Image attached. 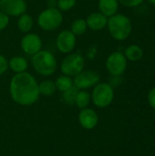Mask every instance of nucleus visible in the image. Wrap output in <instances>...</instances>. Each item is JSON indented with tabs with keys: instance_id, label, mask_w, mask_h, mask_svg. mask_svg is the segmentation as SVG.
I'll return each instance as SVG.
<instances>
[{
	"instance_id": "7",
	"label": "nucleus",
	"mask_w": 155,
	"mask_h": 156,
	"mask_svg": "<svg viewBox=\"0 0 155 156\" xmlns=\"http://www.w3.org/2000/svg\"><path fill=\"white\" fill-rule=\"evenodd\" d=\"M84 58L80 54H70L61 62V71L67 76H76L84 69Z\"/></svg>"
},
{
	"instance_id": "10",
	"label": "nucleus",
	"mask_w": 155,
	"mask_h": 156,
	"mask_svg": "<svg viewBox=\"0 0 155 156\" xmlns=\"http://www.w3.org/2000/svg\"><path fill=\"white\" fill-rule=\"evenodd\" d=\"M21 48L25 53L33 56L41 50L42 40L37 34H26L21 40Z\"/></svg>"
},
{
	"instance_id": "28",
	"label": "nucleus",
	"mask_w": 155,
	"mask_h": 156,
	"mask_svg": "<svg viewBox=\"0 0 155 156\" xmlns=\"http://www.w3.org/2000/svg\"><path fill=\"white\" fill-rule=\"evenodd\" d=\"M48 8H56V6H58V1L57 0H48Z\"/></svg>"
},
{
	"instance_id": "16",
	"label": "nucleus",
	"mask_w": 155,
	"mask_h": 156,
	"mask_svg": "<svg viewBox=\"0 0 155 156\" xmlns=\"http://www.w3.org/2000/svg\"><path fill=\"white\" fill-rule=\"evenodd\" d=\"M8 66L9 68L16 73H21V72H25L26 69H27V61L25 58L23 57H14L12 58L9 62H8Z\"/></svg>"
},
{
	"instance_id": "11",
	"label": "nucleus",
	"mask_w": 155,
	"mask_h": 156,
	"mask_svg": "<svg viewBox=\"0 0 155 156\" xmlns=\"http://www.w3.org/2000/svg\"><path fill=\"white\" fill-rule=\"evenodd\" d=\"M56 45L58 49L62 53H69L76 46V37L70 30H64L58 34Z\"/></svg>"
},
{
	"instance_id": "9",
	"label": "nucleus",
	"mask_w": 155,
	"mask_h": 156,
	"mask_svg": "<svg viewBox=\"0 0 155 156\" xmlns=\"http://www.w3.org/2000/svg\"><path fill=\"white\" fill-rule=\"evenodd\" d=\"M0 9L7 16H18L26 10V4L24 0H0Z\"/></svg>"
},
{
	"instance_id": "24",
	"label": "nucleus",
	"mask_w": 155,
	"mask_h": 156,
	"mask_svg": "<svg viewBox=\"0 0 155 156\" xmlns=\"http://www.w3.org/2000/svg\"><path fill=\"white\" fill-rule=\"evenodd\" d=\"M125 7H136L141 5L144 0H118Z\"/></svg>"
},
{
	"instance_id": "5",
	"label": "nucleus",
	"mask_w": 155,
	"mask_h": 156,
	"mask_svg": "<svg viewBox=\"0 0 155 156\" xmlns=\"http://www.w3.org/2000/svg\"><path fill=\"white\" fill-rule=\"evenodd\" d=\"M63 20L62 14L58 8H48L40 13L37 18L39 27L47 31H51L58 28Z\"/></svg>"
},
{
	"instance_id": "26",
	"label": "nucleus",
	"mask_w": 155,
	"mask_h": 156,
	"mask_svg": "<svg viewBox=\"0 0 155 156\" xmlns=\"http://www.w3.org/2000/svg\"><path fill=\"white\" fill-rule=\"evenodd\" d=\"M7 68H8V62L6 58L3 55H0V76L6 71Z\"/></svg>"
},
{
	"instance_id": "3",
	"label": "nucleus",
	"mask_w": 155,
	"mask_h": 156,
	"mask_svg": "<svg viewBox=\"0 0 155 156\" xmlns=\"http://www.w3.org/2000/svg\"><path fill=\"white\" fill-rule=\"evenodd\" d=\"M32 65L38 74L49 76L57 69V59L51 52L40 50L37 54L33 55Z\"/></svg>"
},
{
	"instance_id": "1",
	"label": "nucleus",
	"mask_w": 155,
	"mask_h": 156,
	"mask_svg": "<svg viewBox=\"0 0 155 156\" xmlns=\"http://www.w3.org/2000/svg\"><path fill=\"white\" fill-rule=\"evenodd\" d=\"M10 94L15 102L24 106L35 103L40 96L36 79L27 72L16 73L12 78Z\"/></svg>"
},
{
	"instance_id": "15",
	"label": "nucleus",
	"mask_w": 155,
	"mask_h": 156,
	"mask_svg": "<svg viewBox=\"0 0 155 156\" xmlns=\"http://www.w3.org/2000/svg\"><path fill=\"white\" fill-rule=\"evenodd\" d=\"M123 54L126 57L127 60L132 61V62H136V61H139L143 58V50L140 46L132 44V45L128 46L125 48Z\"/></svg>"
},
{
	"instance_id": "29",
	"label": "nucleus",
	"mask_w": 155,
	"mask_h": 156,
	"mask_svg": "<svg viewBox=\"0 0 155 156\" xmlns=\"http://www.w3.org/2000/svg\"><path fill=\"white\" fill-rule=\"evenodd\" d=\"M148 2H149V3H151V4H153V5H155V0H148Z\"/></svg>"
},
{
	"instance_id": "17",
	"label": "nucleus",
	"mask_w": 155,
	"mask_h": 156,
	"mask_svg": "<svg viewBox=\"0 0 155 156\" xmlns=\"http://www.w3.org/2000/svg\"><path fill=\"white\" fill-rule=\"evenodd\" d=\"M54 83H55L56 89H58L59 91H62V92L68 90L74 85L73 80L69 76H67V75L58 77Z\"/></svg>"
},
{
	"instance_id": "18",
	"label": "nucleus",
	"mask_w": 155,
	"mask_h": 156,
	"mask_svg": "<svg viewBox=\"0 0 155 156\" xmlns=\"http://www.w3.org/2000/svg\"><path fill=\"white\" fill-rule=\"evenodd\" d=\"M17 27L22 32H28L33 27V19L28 14H22L19 16V19L17 21Z\"/></svg>"
},
{
	"instance_id": "21",
	"label": "nucleus",
	"mask_w": 155,
	"mask_h": 156,
	"mask_svg": "<svg viewBox=\"0 0 155 156\" xmlns=\"http://www.w3.org/2000/svg\"><path fill=\"white\" fill-rule=\"evenodd\" d=\"M88 25L86 20L84 19H76L72 24H71V32L76 36H80L84 34L87 30Z\"/></svg>"
},
{
	"instance_id": "23",
	"label": "nucleus",
	"mask_w": 155,
	"mask_h": 156,
	"mask_svg": "<svg viewBox=\"0 0 155 156\" xmlns=\"http://www.w3.org/2000/svg\"><path fill=\"white\" fill-rule=\"evenodd\" d=\"M77 0H58V7L61 11L70 10L75 5Z\"/></svg>"
},
{
	"instance_id": "14",
	"label": "nucleus",
	"mask_w": 155,
	"mask_h": 156,
	"mask_svg": "<svg viewBox=\"0 0 155 156\" xmlns=\"http://www.w3.org/2000/svg\"><path fill=\"white\" fill-rule=\"evenodd\" d=\"M118 0H99L100 12L107 17H111L117 14L119 9Z\"/></svg>"
},
{
	"instance_id": "12",
	"label": "nucleus",
	"mask_w": 155,
	"mask_h": 156,
	"mask_svg": "<svg viewBox=\"0 0 155 156\" xmlns=\"http://www.w3.org/2000/svg\"><path fill=\"white\" fill-rule=\"evenodd\" d=\"M98 121H99L98 115L95 112V111L92 109H89V108L82 109L79 114V124L87 130H91L95 128L96 125L98 124Z\"/></svg>"
},
{
	"instance_id": "20",
	"label": "nucleus",
	"mask_w": 155,
	"mask_h": 156,
	"mask_svg": "<svg viewBox=\"0 0 155 156\" xmlns=\"http://www.w3.org/2000/svg\"><path fill=\"white\" fill-rule=\"evenodd\" d=\"M39 89V93L44 95V96H50L54 94L56 91V86L55 83L51 80H44L38 85Z\"/></svg>"
},
{
	"instance_id": "25",
	"label": "nucleus",
	"mask_w": 155,
	"mask_h": 156,
	"mask_svg": "<svg viewBox=\"0 0 155 156\" xmlns=\"http://www.w3.org/2000/svg\"><path fill=\"white\" fill-rule=\"evenodd\" d=\"M9 22V17L7 15H5L4 12L0 11V31L5 29Z\"/></svg>"
},
{
	"instance_id": "19",
	"label": "nucleus",
	"mask_w": 155,
	"mask_h": 156,
	"mask_svg": "<svg viewBox=\"0 0 155 156\" xmlns=\"http://www.w3.org/2000/svg\"><path fill=\"white\" fill-rule=\"evenodd\" d=\"M78 92H79V89L75 86H72L70 89L64 91L62 94L63 102L68 105H70V106L76 104V99H77Z\"/></svg>"
},
{
	"instance_id": "22",
	"label": "nucleus",
	"mask_w": 155,
	"mask_h": 156,
	"mask_svg": "<svg viewBox=\"0 0 155 156\" xmlns=\"http://www.w3.org/2000/svg\"><path fill=\"white\" fill-rule=\"evenodd\" d=\"M90 102V95L86 90H79L77 99H76V104L79 109H85Z\"/></svg>"
},
{
	"instance_id": "13",
	"label": "nucleus",
	"mask_w": 155,
	"mask_h": 156,
	"mask_svg": "<svg viewBox=\"0 0 155 156\" xmlns=\"http://www.w3.org/2000/svg\"><path fill=\"white\" fill-rule=\"evenodd\" d=\"M86 22L88 27L91 30L99 31L103 29L105 27H107L108 17L102 15L100 12H94L88 16Z\"/></svg>"
},
{
	"instance_id": "8",
	"label": "nucleus",
	"mask_w": 155,
	"mask_h": 156,
	"mask_svg": "<svg viewBox=\"0 0 155 156\" xmlns=\"http://www.w3.org/2000/svg\"><path fill=\"white\" fill-rule=\"evenodd\" d=\"M73 82L79 90L90 89L100 82V75L93 70H82L75 76Z\"/></svg>"
},
{
	"instance_id": "27",
	"label": "nucleus",
	"mask_w": 155,
	"mask_h": 156,
	"mask_svg": "<svg viewBox=\"0 0 155 156\" xmlns=\"http://www.w3.org/2000/svg\"><path fill=\"white\" fill-rule=\"evenodd\" d=\"M147 99H148V102H149L150 106L155 110V87L150 90Z\"/></svg>"
},
{
	"instance_id": "2",
	"label": "nucleus",
	"mask_w": 155,
	"mask_h": 156,
	"mask_svg": "<svg viewBox=\"0 0 155 156\" xmlns=\"http://www.w3.org/2000/svg\"><path fill=\"white\" fill-rule=\"evenodd\" d=\"M107 27L111 36L118 41L127 39L132 31L131 19L123 14H115L109 17Z\"/></svg>"
},
{
	"instance_id": "4",
	"label": "nucleus",
	"mask_w": 155,
	"mask_h": 156,
	"mask_svg": "<svg viewBox=\"0 0 155 156\" xmlns=\"http://www.w3.org/2000/svg\"><path fill=\"white\" fill-rule=\"evenodd\" d=\"M93 103L99 108L108 107L113 101L114 90L111 84L109 83H98L94 86L92 95H91Z\"/></svg>"
},
{
	"instance_id": "6",
	"label": "nucleus",
	"mask_w": 155,
	"mask_h": 156,
	"mask_svg": "<svg viewBox=\"0 0 155 156\" xmlns=\"http://www.w3.org/2000/svg\"><path fill=\"white\" fill-rule=\"evenodd\" d=\"M128 60L124 54L121 51H115L108 57L106 61V69L111 75L119 77L125 72Z\"/></svg>"
}]
</instances>
